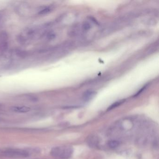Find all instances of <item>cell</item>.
<instances>
[{"label":"cell","mask_w":159,"mask_h":159,"mask_svg":"<svg viewBox=\"0 0 159 159\" xmlns=\"http://www.w3.org/2000/svg\"><path fill=\"white\" fill-rule=\"evenodd\" d=\"M73 149L70 146H58L52 148L50 151V155L54 158L58 159H68L71 157Z\"/></svg>","instance_id":"cell-1"},{"label":"cell","mask_w":159,"mask_h":159,"mask_svg":"<svg viewBox=\"0 0 159 159\" xmlns=\"http://www.w3.org/2000/svg\"><path fill=\"white\" fill-rule=\"evenodd\" d=\"M3 155L8 158L20 159L28 157L29 153L22 149L8 148L3 152Z\"/></svg>","instance_id":"cell-2"},{"label":"cell","mask_w":159,"mask_h":159,"mask_svg":"<svg viewBox=\"0 0 159 159\" xmlns=\"http://www.w3.org/2000/svg\"><path fill=\"white\" fill-rule=\"evenodd\" d=\"M8 46V37L4 32L0 35V51L5 52Z\"/></svg>","instance_id":"cell-3"},{"label":"cell","mask_w":159,"mask_h":159,"mask_svg":"<svg viewBox=\"0 0 159 159\" xmlns=\"http://www.w3.org/2000/svg\"><path fill=\"white\" fill-rule=\"evenodd\" d=\"M12 111L17 113H26L30 111V108L26 106H14L11 108Z\"/></svg>","instance_id":"cell-4"},{"label":"cell","mask_w":159,"mask_h":159,"mask_svg":"<svg viewBox=\"0 0 159 159\" xmlns=\"http://www.w3.org/2000/svg\"><path fill=\"white\" fill-rule=\"evenodd\" d=\"M96 94V93L92 90H87L84 93L83 96V98L85 101H88L90 100Z\"/></svg>","instance_id":"cell-5"},{"label":"cell","mask_w":159,"mask_h":159,"mask_svg":"<svg viewBox=\"0 0 159 159\" xmlns=\"http://www.w3.org/2000/svg\"><path fill=\"white\" fill-rule=\"evenodd\" d=\"M119 142L117 141L112 140V141H110L108 142V146L112 148H116L119 146Z\"/></svg>","instance_id":"cell-6"},{"label":"cell","mask_w":159,"mask_h":159,"mask_svg":"<svg viewBox=\"0 0 159 159\" xmlns=\"http://www.w3.org/2000/svg\"><path fill=\"white\" fill-rule=\"evenodd\" d=\"M125 100H119V101H117V102H115V103H114L112 105H111L109 108L108 110H112V109L114 108L117 107L118 106H119L120 105L122 104V103H123L124 102H125Z\"/></svg>","instance_id":"cell-7"},{"label":"cell","mask_w":159,"mask_h":159,"mask_svg":"<svg viewBox=\"0 0 159 159\" xmlns=\"http://www.w3.org/2000/svg\"><path fill=\"white\" fill-rule=\"evenodd\" d=\"M51 11V8L50 7H46L45 8L42 9L41 11L38 12V15H45L48 14Z\"/></svg>","instance_id":"cell-8"},{"label":"cell","mask_w":159,"mask_h":159,"mask_svg":"<svg viewBox=\"0 0 159 159\" xmlns=\"http://www.w3.org/2000/svg\"><path fill=\"white\" fill-rule=\"evenodd\" d=\"M97 140L96 138L95 137H94V136L90 137V138L88 140V141H89V144L91 145L92 146H93L94 145H95L96 143V144L97 143Z\"/></svg>","instance_id":"cell-9"},{"label":"cell","mask_w":159,"mask_h":159,"mask_svg":"<svg viewBox=\"0 0 159 159\" xmlns=\"http://www.w3.org/2000/svg\"><path fill=\"white\" fill-rule=\"evenodd\" d=\"M146 86H145L144 87H143V88H141V89H140V90L136 94H135V95H134V97H136L138 96V95H140V94H141V93H142V92H143V90H145V89L146 88Z\"/></svg>","instance_id":"cell-10"}]
</instances>
